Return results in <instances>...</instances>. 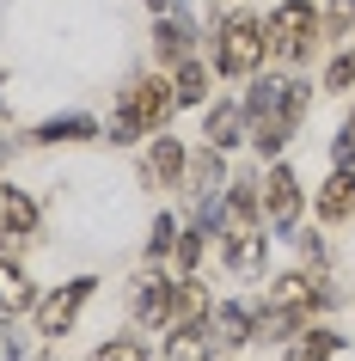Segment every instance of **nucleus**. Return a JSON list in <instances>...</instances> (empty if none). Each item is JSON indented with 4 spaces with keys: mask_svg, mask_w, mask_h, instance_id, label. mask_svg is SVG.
I'll list each match as a JSON object with an SVG mask.
<instances>
[{
    "mask_svg": "<svg viewBox=\"0 0 355 361\" xmlns=\"http://www.w3.org/2000/svg\"><path fill=\"white\" fill-rule=\"evenodd\" d=\"M92 288H98V276H74V282H61L56 294H43L37 306H31V319H37V337H68L74 331V319H80V306L92 300Z\"/></svg>",
    "mask_w": 355,
    "mask_h": 361,
    "instance_id": "obj_5",
    "label": "nucleus"
},
{
    "mask_svg": "<svg viewBox=\"0 0 355 361\" xmlns=\"http://www.w3.org/2000/svg\"><path fill=\"white\" fill-rule=\"evenodd\" d=\"M153 56H160V68L190 61V25L184 19H160V25H153Z\"/></svg>",
    "mask_w": 355,
    "mask_h": 361,
    "instance_id": "obj_16",
    "label": "nucleus"
},
{
    "mask_svg": "<svg viewBox=\"0 0 355 361\" xmlns=\"http://www.w3.org/2000/svg\"><path fill=\"white\" fill-rule=\"evenodd\" d=\"M172 86H178V104H208V68H203L196 56H190V61H178Z\"/></svg>",
    "mask_w": 355,
    "mask_h": 361,
    "instance_id": "obj_21",
    "label": "nucleus"
},
{
    "mask_svg": "<svg viewBox=\"0 0 355 361\" xmlns=\"http://www.w3.org/2000/svg\"><path fill=\"white\" fill-rule=\"evenodd\" d=\"M227 184V166H221V147H208L203 141V153H190V171H184V190H196L203 196V209H208V196Z\"/></svg>",
    "mask_w": 355,
    "mask_h": 361,
    "instance_id": "obj_14",
    "label": "nucleus"
},
{
    "mask_svg": "<svg viewBox=\"0 0 355 361\" xmlns=\"http://www.w3.org/2000/svg\"><path fill=\"white\" fill-rule=\"evenodd\" d=\"M258 214H263L258 178H245V184H233V190H227V227H258Z\"/></svg>",
    "mask_w": 355,
    "mask_h": 361,
    "instance_id": "obj_19",
    "label": "nucleus"
},
{
    "mask_svg": "<svg viewBox=\"0 0 355 361\" xmlns=\"http://www.w3.org/2000/svg\"><path fill=\"white\" fill-rule=\"evenodd\" d=\"M270 300L294 306V312H318V306H331V288L318 282V276H306V269H294V276H276V294Z\"/></svg>",
    "mask_w": 355,
    "mask_h": 361,
    "instance_id": "obj_11",
    "label": "nucleus"
},
{
    "mask_svg": "<svg viewBox=\"0 0 355 361\" xmlns=\"http://www.w3.org/2000/svg\"><path fill=\"white\" fill-rule=\"evenodd\" d=\"M92 361H153V349L141 337H111V343H98Z\"/></svg>",
    "mask_w": 355,
    "mask_h": 361,
    "instance_id": "obj_22",
    "label": "nucleus"
},
{
    "mask_svg": "<svg viewBox=\"0 0 355 361\" xmlns=\"http://www.w3.org/2000/svg\"><path fill=\"white\" fill-rule=\"evenodd\" d=\"M172 245H178V221H172V214H160V221H153V239H148V264H166Z\"/></svg>",
    "mask_w": 355,
    "mask_h": 361,
    "instance_id": "obj_23",
    "label": "nucleus"
},
{
    "mask_svg": "<svg viewBox=\"0 0 355 361\" xmlns=\"http://www.w3.org/2000/svg\"><path fill=\"white\" fill-rule=\"evenodd\" d=\"M31 306H37V294L25 282V269L13 257H0V312H31Z\"/></svg>",
    "mask_w": 355,
    "mask_h": 361,
    "instance_id": "obj_18",
    "label": "nucleus"
},
{
    "mask_svg": "<svg viewBox=\"0 0 355 361\" xmlns=\"http://www.w3.org/2000/svg\"><path fill=\"white\" fill-rule=\"evenodd\" d=\"M349 80H355V56L343 49V56H331V68H325V92H349Z\"/></svg>",
    "mask_w": 355,
    "mask_h": 361,
    "instance_id": "obj_25",
    "label": "nucleus"
},
{
    "mask_svg": "<svg viewBox=\"0 0 355 361\" xmlns=\"http://www.w3.org/2000/svg\"><path fill=\"white\" fill-rule=\"evenodd\" d=\"M172 111H178V86H172V74L160 68V74L135 80L129 92H123V104H116V116H111V141L160 135V129L172 123Z\"/></svg>",
    "mask_w": 355,
    "mask_h": 361,
    "instance_id": "obj_2",
    "label": "nucleus"
},
{
    "mask_svg": "<svg viewBox=\"0 0 355 361\" xmlns=\"http://www.w3.org/2000/svg\"><path fill=\"white\" fill-rule=\"evenodd\" d=\"M331 153H337V166H355V111L343 116V129H337V147H331Z\"/></svg>",
    "mask_w": 355,
    "mask_h": 361,
    "instance_id": "obj_26",
    "label": "nucleus"
},
{
    "mask_svg": "<svg viewBox=\"0 0 355 361\" xmlns=\"http://www.w3.org/2000/svg\"><path fill=\"white\" fill-rule=\"evenodd\" d=\"M325 37V19H318L306 0H282L276 13H270V56L282 61H306Z\"/></svg>",
    "mask_w": 355,
    "mask_h": 361,
    "instance_id": "obj_4",
    "label": "nucleus"
},
{
    "mask_svg": "<svg viewBox=\"0 0 355 361\" xmlns=\"http://www.w3.org/2000/svg\"><path fill=\"white\" fill-rule=\"evenodd\" d=\"M184 171H190V153H184V141L160 129V135H153V147H148V159H141V178H148L153 190H160V184L184 190Z\"/></svg>",
    "mask_w": 355,
    "mask_h": 361,
    "instance_id": "obj_7",
    "label": "nucleus"
},
{
    "mask_svg": "<svg viewBox=\"0 0 355 361\" xmlns=\"http://www.w3.org/2000/svg\"><path fill=\"white\" fill-rule=\"evenodd\" d=\"M263 61H270V19H258V13L221 19V31H215V68L227 80H258Z\"/></svg>",
    "mask_w": 355,
    "mask_h": 361,
    "instance_id": "obj_3",
    "label": "nucleus"
},
{
    "mask_svg": "<svg viewBox=\"0 0 355 361\" xmlns=\"http://www.w3.org/2000/svg\"><path fill=\"white\" fill-rule=\"evenodd\" d=\"M349 25H355V0H331L325 6V37H349Z\"/></svg>",
    "mask_w": 355,
    "mask_h": 361,
    "instance_id": "obj_24",
    "label": "nucleus"
},
{
    "mask_svg": "<svg viewBox=\"0 0 355 361\" xmlns=\"http://www.w3.org/2000/svg\"><path fill=\"white\" fill-rule=\"evenodd\" d=\"M129 306H135V324H141V331H172V319H178V282H172L166 269H160V276L148 269V276L135 282Z\"/></svg>",
    "mask_w": 355,
    "mask_h": 361,
    "instance_id": "obj_6",
    "label": "nucleus"
},
{
    "mask_svg": "<svg viewBox=\"0 0 355 361\" xmlns=\"http://www.w3.org/2000/svg\"><path fill=\"white\" fill-rule=\"evenodd\" d=\"M148 6H153V13H160V6H166V0H148Z\"/></svg>",
    "mask_w": 355,
    "mask_h": 361,
    "instance_id": "obj_27",
    "label": "nucleus"
},
{
    "mask_svg": "<svg viewBox=\"0 0 355 361\" xmlns=\"http://www.w3.org/2000/svg\"><path fill=\"white\" fill-rule=\"evenodd\" d=\"M221 257H227V269H239V276L263 269V233H258V227H227Z\"/></svg>",
    "mask_w": 355,
    "mask_h": 361,
    "instance_id": "obj_13",
    "label": "nucleus"
},
{
    "mask_svg": "<svg viewBox=\"0 0 355 361\" xmlns=\"http://www.w3.org/2000/svg\"><path fill=\"white\" fill-rule=\"evenodd\" d=\"M215 337L221 343H251L258 337V306H245V300L215 306Z\"/></svg>",
    "mask_w": 355,
    "mask_h": 361,
    "instance_id": "obj_15",
    "label": "nucleus"
},
{
    "mask_svg": "<svg viewBox=\"0 0 355 361\" xmlns=\"http://www.w3.org/2000/svg\"><path fill=\"white\" fill-rule=\"evenodd\" d=\"M300 116H306V86L300 80H263L251 86V98H245V135H251V147L263 153V159H276L282 147H288V135L300 129Z\"/></svg>",
    "mask_w": 355,
    "mask_h": 361,
    "instance_id": "obj_1",
    "label": "nucleus"
},
{
    "mask_svg": "<svg viewBox=\"0 0 355 361\" xmlns=\"http://www.w3.org/2000/svg\"><path fill=\"white\" fill-rule=\"evenodd\" d=\"M313 209H318V221H349L355 214V166H337L331 178L318 184Z\"/></svg>",
    "mask_w": 355,
    "mask_h": 361,
    "instance_id": "obj_10",
    "label": "nucleus"
},
{
    "mask_svg": "<svg viewBox=\"0 0 355 361\" xmlns=\"http://www.w3.org/2000/svg\"><path fill=\"white\" fill-rule=\"evenodd\" d=\"M337 331H300V337H288V349H282V361H331L337 355Z\"/></svg>",
    "mask_w": 355,
    "mask_h": 361,
    "instance_id": "obj_20",
    "label": "nucleus"
},
{
    "mask_svg": "<svg viewBox=\"0 0 355 361\" xmlns=\"http://www.w3.org/2000/svg\"><path fill=\"white\" fill-rule=\"evenodd\" d=\"M31 141H43V147H56V141H98V123L92 116H49V123L31 129Z\"/></svg>",
    "mask_w": 355,
    "mask_h": 361,
    "instance_id": "obj_17",
    "label": "nucleus"
},
{
    "mask_svg": "<svg viewBox=\"0 0 355 361\" xmlns=\"http://www.w3.org/2000/svg\"><path fill=\"white\" fill-rule=\"evenodd\" d=\"M258 190H263V214H270L276 227H294V221H300V178H294V166H282V159H276V166L263 171Z\"/></svg>",
    "mask_w": 355,
    "mask_h": 361,
    "instance_id": "obj_8",
    "label": "nucleus"
},
{
    "mask_svg": "<svg viewBox=\"0 0 355 361\" xmlns=\"http://www.w3.org/2000/svg\"><path fill=\"white\" fill-rule=\"evenodd\" d=\"M203 135H208V147H239L245 141V104H233V98H221V104H208L203 116Z\"/></svg>",
    "mask_w": 355,
    "mask_h": 361,
    "instance_id": "obj_12",
    "label": "nucleus"
},
{
    "mask_svg": "<svg viewBox=\"0 0 355 361\" xmlns=\"http://www.w3.org/2000/svg\"><path fill=\"white\" fill-rule=\"evenodd\" d=\"M37 233V202L25 190H13V184H0V239L6 245H25Z\"/></svg>",
    "mask_w": 355,
    "mask_h": 361,
    "instance_id": "obj_9",
    "label": "nucleus"
}]
</instances>
